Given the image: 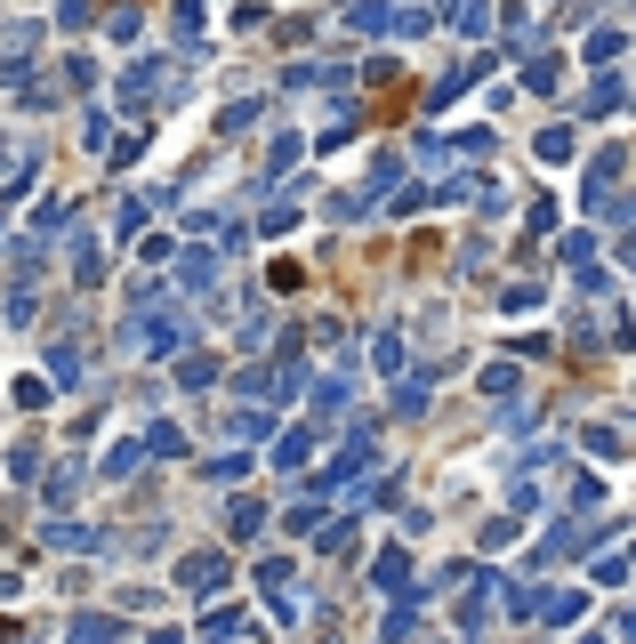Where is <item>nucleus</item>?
I'll use <instances>...</instances> for the list:
<instances>
[]
</instances>
